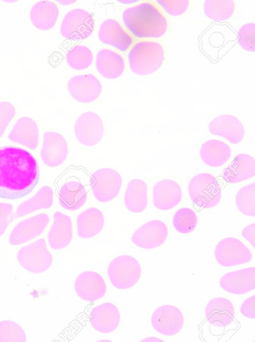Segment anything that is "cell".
Wrapping results in <instances>:
<instances>
[{
	"mask_svg": "<svg viewBox=\"0 0 255 342\" xmlns=\"http://www.w3.org/2000/svg\"><path fill=\"white\" fill-rule=\"evenodd\" d=\"M87 197L85 187L76 180L67 181L58 191V199L61 206L68 211L79 209L84 205Z\"/></svg>",
	"mask_w": 255,
	"mask_h": 342,
	"instance_id": "83f0119b",
	"label": "cell"
},
{
	"mask_svg": "<svg viewBox=\"0 0 255 342\" xmlns=\"http://www.w3.org/2000/svg\"><path fill=\"white\" fill-rule=\"evenodd\" d=\"M91 50L84 45H77L67 53L66 60L68 65L75 70H83L88 68L93 61Z\"/></svg>",
	"mask_w": 255,
	"mask_h": 342,
	"instance_id": "836d02e7",
	"label": "cell"
},
{
	"mask_svg": "<svg viewBox=\"0 0 255 342\" xmlns=\"http://www.w3.org/2000/svg\"><path fill=\"white\" fill-rule=\"evenodd\" d=\"M255 175V160L248 154L237 155L222 173L224 179L230 183H237Z\"/></svg>",
	"mask_w": 255,
	"mask_h": 342,
	"instance_id": "603a6c76",
	"label": "cell"
},
{
	"mask_svg": "<svg viewBox=\"0 0 255 342\" xmlns=\"http://www.w3.org/2000/svg\"><path fill=\"white\" fill-rule=\"evenodd\" d=\"M54 221L48 233V242L53 250L67 247L73 237L72 221L69 216L57 211L53 214Z\"/></svg>",
	"mask_w": 255,
	"mask_h": 342,
	"instance_id": "7402d4cb",
	"label": "cell"
},
{
	"mask_svg": "<svg viewBox=\"0 0 255 342\" xmlns=\"http://www.w3.org/2000/svg\"><path fill=\"white\" fill-rule=\"evenodd\" d=\"M158 4L168 13L173 16L180 15L184 13L189 6L187 0H157Z\"/></svg>",
	"mask_w": 255,
	"mask_h": 342,
	"instance_id": "f35d334b",
	"label": "cell"
},
{
	"mask_svg": "<svg viewBox=\"0 0 255 342\" xmlns=\"http://www.w3.org/2000/svg\"><path fill=\"white\" fill-rule=\"evenodd\" d=\"M211 133L222 137L232 144L241 142L245 137V129L242 122L234 116L224 114L214 118L210 123Z\"/></svg>",
	"mask_w": 255,
	"mask_h": 342,
	"instance_id": "e0dca14e",
	"label": "cell"
},
{
	"mask_svg": "<svg viewBox=\"0 0 255 342\" xmlns=\"http://www.w3.org/2000/svg\"><path fill=\"white\" fill-rule=\"evenodd\" d=\"M254 23H249L243 25L239 29L238 35L239 45L244 49L249 52L255 51Z\"/></svg>",
	"mask_w": 255,
	"mask_h": 342,
	"instance_id": "74e56055",
	"label": "cell"
},
{
	"mask_svg": "<svg viewBox=\"0 0 255 342\" xmlns=\"http://www.w3.org/2000/svg\"><path fill=\"white\" fill-rule=\"evenodd\" d=\"M236 204L244 215L255 216V183L254 182L241 188L236 196Z\"/></svg>",
	"mask_w": 255,
	"mask_h": 342,
	"instance_id": "e575fe53",
	"label": "cell"
},
{
	"mask_svg": "<svg viewBox=\"0 0 255 342\" xmlns=\"http://www.w3.org/2000/svg\"><path fill=\"white\" fill-rule=\"evenodd\" d=\"M95 64L98 72L104 77L110 79L120 76L125 68L124 58L118 53L109 49L99 51Z\"/></svg>",
	"mask_w": 255,
	"mask_h": 342,
	"instance_id": "484cf974",
	"label": "cell"
},
{
	"mask_svg": "<svg viewBox=\"0 0 255 342\" xmlns=\"http://www.w3.org/2000/svg\"><path fill=\"white\" fill-rule=\"evenodd\" d=\"M49 220L47 214L40 213L21 221L9 235L10 244L19 245L36 238L44 231Z\"/></svg>",
	"mask_w": 255,
	"mask_h": 342,
	"instance_id": "5bb4252c",
	"label": "cell"
},
{
	"mask_svg": "<svg viewBox=\"0 0 255 342\" xmlns=\"http://www.w3.org/2000/svg\"><path fill=\"white\" fill-rule=\"evenodd\" d=\"M241 313L245 317L254 319L255 317V296L253 295L246 299L240 308Z\"/></svg>",
	"mask_w": 255,
	"mask_h": 342,
	"instance_id": "b9f144b4",
	"label": "cell"
},
{
	"mask_svg": "<svg viewBox=\"0 0 255 342\" xmlns=\"http://www.w3.org/2000/svg\"><path fill=\"white\" fill-rule=\"evenodd\" d=\"M75 136L78 142L85 146H93L102 139L104 133V124L101 117L92 111L81 114L74 126Z\"/></svg>",
	"mask_w": 255,
	"mask_h": 342,
	"instance_id": "30bf717a",
	"label": "cell"
},
{
	"mask_svg": "<svg viewBox=\"0 0 255 342\" xmlns=\"http://www.w3.org/2000/svg\"><path fill=\"white\" fill-rule=\"evenodd\" d=\"M98 37L103 43L123 52L128 50L133 43L131 36L119 22L114 19H108L101 23Z\"/></svg>",
	"mask_w": 255,
	"mask_h": 342,
	"instance_id": "ac0fdd59",
	"label": "cell"
},
{
	"mask_svg": "<svg viewBox=\"0 0 255 342\" xmlns=\"http://www.w3.org/2000/svg\"><path fill=\"white\" fill-rule=\"evenodd\" d=\"M8 138L13 142L32 150L35 149L38 142V130L36 123L29 117H21L10 131Z\"/></svg>",
	"mask_w": 255,
	"mask_h": 342,
	"instance_id": "4316f807",
	"label": "cell"
},
{
	"mask_svg": "<svg viewBox=\"0 0 255 342\" xmlns=\"http://www.w3.org/2000/svg\"><path fill=\"white\" fill-rule=\"evenodd\" d=\"M75 291L81 299L92 302L102 298L107 291L103 277L98 273L87 271L80 273L74 282Z\"/></svg>",
	"mask_w": 255,
	"mask_h": 342,
	"instance_id": "9a60e30c",
	"label": "cell"
},
{
	"mask_svg": "<svg viewBox=\"0 0 255 342\" xmlns=\"http://www.w3.org/2000/svg\"><path fill=\"white\" fill-rule=\"evenodd\" d=\"M59 14L58 7L55 2L49 0H41L32 6L29 18L36 28L47 30L55 25Z\"/></svg>",
	"mask_w": 255,
	"mask_h": 342,
	"instance_id": "d4e9b609",
	"label": "cell"
},
{
	"mask_svg": "<svg viewBox=\"0 0 255 342\" xmlns=\"http://www.w3.org/2000/svg\"><path fill=\"white\" fill-rule=\"evenodd\" d=\"M104 223V217L102 212L95 207L89 208L77 217L78 235L83 239L95 237L102 230Z\"/></svg>",
	"mask_w": 255,
	"mask_h": 342,
	"instance_id": "f1b7e54d",
	"label": "cell"
},
{
	"mask_svg": "<svg viewBox=\"0 0 255 342\" xmlns=\"http://www.w3.org/2000/svg\"><path fill=\"white\" fill-rule=\"evenodd\" d=\"M215 257L217 262L226 267L243 265L250 262L253 256L241 241L233 237L221 240L216 245Z\"/></svg>",
	"mask_w": 255,
	"mask_h": 342,
	"instance_id": "9c48e42d",
	"label": "cell"
},
{
	"mask_svg": "<svg viewBox=\"0 0 255 342\" xmlns=\"http://www.w3.org/2000/svg\"><path fill=\"white\" fill-rule=\"evenodd\" d=\"M14 214L13 206L11 204L0 203V236L14 219Z\"/></svg>",
	"mask_w": 255,
	"mask_h": 342,
	"instance_id": "60d3db41",
	"label": "cell"
},
{
	"mask_svg": "<svg viewBox=\"0 0 255 342\" xmlns=\"http://www.w3.org/2000/svg\"><path fill=\"white\" fill-rule=\"evenodd\" d=\"M119 2L122 3L123 4H131L137 1V0H119Z\"/></svg>",
	"mask_w": 255,
	"mask_h": 342,
	"instance_id": "f6af8a7d",
	"label": "cell"
},
{
	"mask_svg": "<svg viewBox=\"0 0 255 342\" xmlns=\"http://www.w3.org/2000/svg\"><path fill=\"white\" fill-rule=\"evenodd\" d=\"M120 319L119 309L111 303L96 306L90 313L91 326L102 333H110L115 331L119 325Z\"/></svg>",
	"mask_w": 255,
	"mask_h": 342,
	"instance_id": "44dd1931",
	"label": "cell"
},
{
	"mask_svg": "<svg viewBox=\"0 0 255 342\" xmlns=\"http://www.w3.org/2000/svg\"><path fill=\"white\" fill-rule=\"evenodd\" d=\"M39 169L28 151L14 146L0 147V198L19 199L29 194L38 184Z\"/></svg>",
	"mask_w": 255,
	"mask_h": 342,
	"instance_id": "6da1fadb",
	"label": "cell"
},
{
	"mask_svg": "<svg viewBox=\"0 0 255 342\" xmlns=\"http://www.w3.org/2000/svg\"><path fill=\"white\" fill-rule=\"evenodd\" d=\"M68 152L66 141L60 134L53 131L44 133L41 157L45 165L50 167L59 166L66 159Z\"/></svg>",
	"mask_w": 255,
	"mask_h": 342,
	"instance_id": "2e32d148",
	"label": "cell"
},
{
	"mask_svg": "<svg viewBox=\"0 0 255 342\" xmlns=\"http://www.w3.org/2000/svg\"><path fill=\"white\" fill-rule=\"evenodd\" d=\"M15 114L14 107L7 101L0 102V138Z\"/></svg>",
	"mask_w": 255,
	"mask_h": 342,
	"instance_id": "ab89813d",
	"label": "cell"
},
{
	"mask_svg": "<svg viewBox=\"0 0 255 342\" xmlns=\"http://www.w3.org/2000/svg\"><path fill=\"white\" fill-rule=\"evenodd\" d=\"M95 29V20L88 11L75 8L68 11L60 25V33L64 38L81 40L88 37Z\"/></svg>",
	"mask_w": 255,
	"mask_h": 342,
	"instance_id": "52a82bcc",
	"label": "cell"
},
{
	"mask_svg": "<svg viewBox=\"0 0 255 342\" xmlns=\"http://www.w3.org/2000/svg\"><path fill=\"white\" fill-rule=\"evenodd\" d=\"M189 197L200 209H210L220 203L222 191L218 180L213 175L202 173L194 176L188 187Z\"/></svg>",
	"mask_w": 255,
	"mask_h": 342,
	"instance_id": "277c9868",
	"label": "cell"
},
{
	"mask_svg": "<svg viewBox=\"0 0 255 342\" xmlns=\"http://www.w3.org/2000/svg\"><path fill=\"white\" fill-rule=\"evenodd\" d=\"M58 2H59L61 4L63 5H69L70 4H72L76 2L75 0H57V1Z\"/></svg>",
	"mask_w": 255,
	"mask_h": 342,
	"instance_id": "ee69618b",
	"label": "cell"
},
{
	"mask_svg": "<svg viewBox=\"0 0 255 342\" xmlns=\"http://www.w3.org/2000/svg\"><path fill=\"white\" fill-rule=\"evenodd\" d=\"M112 285L117 289L126 290L139 281L141 269L138 262L129 255H121L112 260L107 269Z\"/></svg>",
	"mask_w": 255,
	"mask_h": 342,
	"instance_id": "5b68a950",
	"label": "cell"
},
{
	"mask_svg": "<svg viewBox=\"0 0 255 342\" xmlns=\"http://www.w3.org/2000/svg\"><path fill=\"white\" fill-rule=\"evenodd\" d=\"M221 287L227 292L242 295L254 290L255 268H249L229 272L220 280Z\"/></svg>",
	"mask_w": 255,
	"mask_h": 342,
	"instance_id": "d6986e66",
	"label": "cell"
},
{
	"mask_svg": "<svg viewBox=\"0 0 255 342\" xmlns=\"http://www.w3.org/2000/svg\"><path fill=\"white\" fill-rule=\"evenodd\" d=\"M172 223L177 231L188 234L196 228L198 223L197 216L194 210L188 208H182L174 214Z\"/></svg>",
	"mask_w": 255,
	"mask_h": 342,
	"instance_id": "d590c367",
	"label": "cell"
},
{
	"mask_svg": "<svg viewBox=\"0 0 255 342\" xmlns=\"http://www.w3.org/2000/svg\"><path fill=\"white\" fill-rule=\"evenodd\" d=\"M232 151L225 142L216 139L206 141L201 147L200 155L208 166L218 167L224 165L230 159Z\"/></svg>",
	"mask_w": 255,
	"mask_h": 342,
	"instance_id": "f546056e",
	"label": "cell"
},
{
	"mask_svg": "<svg viewBox=\"0 0 255 342\" xmlns=\"http://www.w3.org/2000/svg\"><path fill=\"white\" fill-rule=\"evenodd\" d=\"M70 95L77 101L88 103L97 99L102 92V85L91 74L78 75L71 78L67 83Z\"/></svg>",
	"mask_w": 255,
	"mask_h": 342,
	"instance_id": "4fadbf2b",
	"label": "cell"
},
{
	"mask_svg": "<svg viewBox=\"0 0 255 342\" xmlns=\"http://www.w3.org/2000/svg\"><path fill=\"white\" fill-rule=\"evenodd\" d=\"M26 338L21 327L10 320L0 321V342H24Z\"/></svg>",
	"mask_w": 255,
	"mask_h": 342,
	"instance_id": "8d00e7d4",
	"label": "cell"
},
{
	"mask_svg": "<svg viewBox=\"0 0 255 342\" xmlns=\"http://www.w3.org/2000/svg\"><path fill=\"white\" fill-rule=\"evenodd\" d=\"M124 204L131 212L138 213L144 211L147 205V187L141 179L135 178L128 184L124 195Z\"/></svg>",
	"mask_w": 255,
	"mask_h": 342,
	"instance_id": "4dcf8cb0",
	"label": "cell"
},
{
	"mask_svg": "<svg viewBox=\"0 0 255 342\" xmlns=\"http://www.w3.org/2000/svg\"><path fill=\"white\" fill-rule=\"evenodd\" d=\"M235 3L231 0H207L204 3L206 15L215 21H224L230 18L235 11Z\"/></svg>",
	"mask_w": 255,
	"mask_h": 342,
	"instance_id": "d6a6232c",
	"label": "cell"
},
{
	"mask_svg": "<svg viewBox=\"0 0 255 342\" xmlns=\"http://www.w3.org/2000/svg\"><path fill=\"white\" fill-rule=\"evenodd\" d=\"M89 183L95 198L108 202L119 194L122 184L121 175L116 170L104 168L97 170L90 177Z\"/></svg>",
	"mask_w": 255,
	"mask_h": 342,
	"instance_id": "ba28073f",
	"label": "cell"
},
{
	"mask_svg": "<svg viewBox=\"0 0 255 342\" xmlns=\"http://www.w3.org/2000/svg\"><path fill=\"white\" fill-rule=\"evenodd\" d=\"M182 196V190L179 185L171 180L159 181L153 188V205L161 210L173 209L180 203Z\"/></svg>",
	"mask_w": 255,
	"mask_h": 342,
	"instance_id": "ffe728a7",
	"label": "cell"
},
{
	"mask_svg": "<svg viewBox=\"0 0 255 342\" xmlns=\"http://www.w3.org/2000/svg\"><path fill=\"white\" fill-rule=\"evenodd\" d=\"M235 309L233 304L228 299L217 297L210 301L205 309L207 322L218 328L230 325L233 321Z\"/></svg>",
	"mask_w": 255,
	"mask_h": 342,
	"instance_id": "cb8c5ba5",
	"label": "cell"
},
{
	"mask_svg": "<svg viewBox=\"0 0 255 342\" xmlns=\"http://www.w3.org/2000/svg\"><path fill=\"white\" fill-rule=\"evenodd\" d=\"M168 235V228L163 222L151 220L138 228L131 238L136 246L144 249H153L163 245Z\"/></svg>",
	"mask_w": 255,
	"mask_h": 342,
	"instance_id": "7c38bea8",
	"label": "cell"
},
{
	"mask_svg": "<svg viewBox=\"0 0 255 342\" xmlns=\"http://www.w3.org/2000/svg\"><path fill=\"white\" fill-rule=\"evenodd\" d=\"M53 203V192L49 186L42 187L28 200L22 202L14 212V218H19L37 210L48 209Z\"/></svg>",
	"mask_w": 255,
	"mask_h": 342,
	"instance_id": "1f68e13d",
	"label": "cell"
},
{
	"mask_svg": "<svg viewBox=\"0 0 255 342\" xmlns=\"http://www.w3.org/2000/svg\"><path fill=\"white\" fill-rule=\"evenodd\" d=\"M184 318L182 312L175 306L165 305L157 308L152 313L151 323L158 333L171 336L182 329Z\"/></svg>",
	"mask_w": 255,
	"mask_h": 342,
	"instance_id": "8fae6325",
	"label": "cell"
},
{
	"mask_svg": "<svg viewBox=\"0 0 255 342\" xmlns=\"http://www.w3.org/2000/svg\"><path fill=\"white\" fill-rule=\"evenodd\" d=\"M164 58L162 46L153 41H141L136 43L128 54V62L134 73L145 75L159 68Z\"/></svg>",
	"mask_w": 255,
	"mask_h": 342,
	"instance_id": "3957f363",
	"label": "cell"
},
{
	"mask_svg": "<svg viewBox=\"0 0 255 342\" xmlns=\"http://www.w3.org/2000/svg\"><path fill=\"white\" fill-rule=\"evenodd\" d=\"M122 19L128 31L137 38L160 37L169 26L163 9L150 1L127 8L122 14Z\"/></svg>",
	"mask_w": 255,
	"mask_h": 342,
	"instance_id": "7a4b0ae2",
	"label": "cell"
},
{
	"mask_svg": "<svg viewBox=\"0 0 255 342\" xmlns=\"http://www.w3.org/2000/svg\"><path fill=\"white\" fill-rule=\"evenodd\" d=\"M255 224L252 223L244 228L242 231V236L255 248Z\"/></svg>",
	"mask_w": 255,
	"mask_h": 342,
	"instance_id": "7bdbcfd3",
	"label": "cell"
},
{
	"mask_svg": "<svg viewBox=\"0 0 255 342\" xmlns=\"http://www.w3.org/2000/svg\"><path fill=\"white\" fill-rule=\"evenodd\" d=\"M19 264L34 274L47 270L52 263V257L44 239L41 238L21 247L16 255Z\"/></svg>",
	"mask_w": 255,
	"mask_h": 342,
	"instance_id": "8992f818",
	"label": "cell"
}]
</instances>
